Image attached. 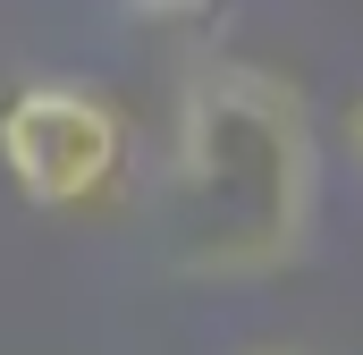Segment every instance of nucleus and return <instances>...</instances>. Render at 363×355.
Returning a JSON list of instances; mask_svg holds the SVG:
<instances>
[{
    "label": "nucleus",
    "instance_id": "1",
    "mask_svg": "<svg viewBox=\"0 0 363 355\" xmlns=\"http://www.w3.org/2000/svg\"><path fill=\"white\" fill-rule=\"evenodd\" d=\"M321 127L262 60L194 68L169 119L161 246L178 279H271L313 246Z\"/></svg>",
    "mask_w": 363,
    "mask_h": 355
},
{
    "label": "nucleus",
    "instance_id": "4",
    "mask_svg": "<svg viewBox=\"0 0 363 355\" xmlns=\"http://www.w3.org/2000/svg\"><path fill=\"white\" fill-rule=\"evenodd\" d=\"M237 355H296V347H237Z\"/></svg>",
    "mask_w": 363,
    "mask_h": 355
},
{
    "label": "nucleus",
    "instance_id": "3",
    "mask_svg": "<svg viewBox=\"0 0 363 355\" xmlns=\"http://www.w3.org/2000/svg\"><path fill=\"white\" fill-rule=\"evenodd\" d=\"M338 144H347V161L363 170V93L347 102V119H338Z\"/></svg>",
    "mask_w": 363,
    "mask_h": 355
},
{
    "label": "nucleus",
    "instance_id": "2",
    "mask_svg": "<svg viewBox=\"0 0 363 355\" xmlns=\"http://www.w3.org/2000/svg\"><path fill=\"white\" fill-rule=\"evenodd\" d=\"M118 153H127L118 110L93 85H77V77H34L0 110V170L34 212L93 203L110 186V170H118Z\"/></svg>",
    "mask_w": 363,
    "mask_h": 355
}]
</instances>
